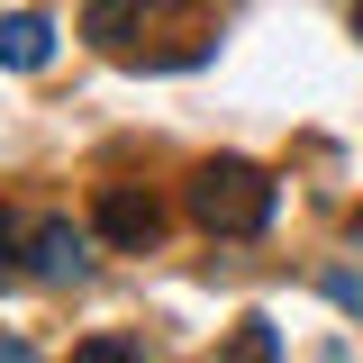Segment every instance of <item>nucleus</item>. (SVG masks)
I'll return each mask as SVG.
<instances>
[{
	"label": "nucleus",
	"instance_id": "7",
	"mask_svg": "<svg viewBox=\"0 0 363 363\" xmlns=\"http://www.w3.org/2000/svg\"><path fill=\"white\" fill-rule=\"evenodd\" d=\"M318 291H327L345 318H363V264H327V272H318Z\"/></svg>",
	"mask_w": 363,
	"mask_h": 363
},
{
	"label": "nucleus",
	"instance_id": "3",
	"mask_svg": "<svg viewBox=\"0 0 363 363\" xmlns=\"http://www.w3.org/2000/svg\"><path fill=\"white\" fill-rule=\"evenodd\" d=\"M18 272H37V281H82L91 255H82V227L73 218H45L28 227V255H18Z\"/></svg>",
	"mask_w": 363,
	"mask_h": 363
},
{
	"label": "nucleus",
	"instance_id": "2",
	"mask_svg": "<svg viewBox=\"0 0 363 363\" xmlns=\"http://www.w3.org/2000/svg\"><path fill=\"white\" fill-rule=\"evenodd\" d=\"M100 236L128 245V255H155V245H164V200H145V191H128V182H109V191H100Z\"/></svg>",
	"mask_w": 363,
	"mask_h": 363
},
{
	"label": "nucleus",
	"instance_id": "10",
	"mask_svg": "<svg viewBox=\"0 0 363 363\" xmlns=\"http://www.w3.org/2000/svg\"><path fill=\"white\" fill-rule=\"evenodd\" d=\"M354 37H363V0H354Z\"/></svg>",
	"mask_w": 363,
	"mask_h": 363
},
{
	"label": "nucleus",
	"instance_id": "1",
	"mask_svg": "<svg viewBox=\"0 0 363 363\" xmlns=\"http://www.w3.org/2000/svg\"><path fill=\"white\" fill-rule=\"evenodd\" d=\"M272 209H281V182L264 173V164H245V155H218V164H200L191 173V218L209 227V236H264Z\"/></svg>",
	"mask_w": 363,
	"mask_h": 363
},
{
	"label": "nucleus",
	"instance_id": "5",
	"mask_svg": "<svg viewBox=\"0 0 363 363\" xmlns=\"http://www.w3.org/2000/svg\"><path fill=\"white\" fill-rule=\"evenodd\" d=\"M0 55H9V73H37L45 55H55V28H45L37 9H18V18L0 28Z\"/></svg>",
	"mask_w": 363,
	"mask_h": 363
},
{
	"label": "nucleus",
	"instance_id": "4",
	"mask_svg": "<svg viewBox=\"0 0 363 363\" xmlns=\"http://www.w3.org/2000/svg\"><path fill=\"white\" fill-rule=\"evenodd\" d=\"M136 28H145V0H91V9H82V37L109 45V55H128Z\"/></svg>",
	"mask_w": 363,
	"mask_h": 363
},
{
	"label": "nucleus",
	"instance_id": "9",
	"mask_svg": "<svg viewBox=\"0 0 363 363\" xmlns=\"http://www.w3.org/2000/svg\"><path fill=\"white\" fill-rule=\"evenodd\" d=\"M0 363H37V345H28V336H9V345H0Z\"/></svg>",
	"mask_w": 363,
	"mask_h": 363
},
{
	"label": "nucleus",
	"instance_id": "11",
	"mask_svg": "<svg viewBox=\"0 0 363 363\" xmlns=\"http://www.w3.org/2000/svg\"><path fill=\"white\" fill-rule=\"evenodd\" d=\"M354 245H363V209H354Z\"/></svg>",
	"mask_w": 363,
	"mask_h": 363
},
{
	"label": "nucleus",
	"instance_id": "6",
	"mask_svg": "<svg viewBox=\"0 0 363 363\" xmlns=\"http://www.w3.org/2000/svg\"><path fill=\"white\" fill-rule=\"evenodd\" d=\"M218 363H281L272 318H236V327H227V345H218Z\"/></svg>",
	"mask_w": 363,
	"mask_h": 363
},
{
	"label": "nucleus",
	"instance_id": "8",
	"mask_svg": "<svg viewBox=\"0 0 363 363\" xmlns=\"http://www.w3.org/2000/svg\"><path fill=\"white\" fill-rule=\"evenodd\" d=\"M73 363H145L128 345V336H82V345H73Z\"/></svg>",
	"mask_w": 363,
	"mask_h": 363
}]
</instances>
